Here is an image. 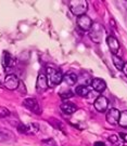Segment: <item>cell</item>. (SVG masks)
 Here are the masks:
<instances>
[{
    "mask_svg": "<svg viewBox=\"0 0 127 146\" xmlns=\"http://www.w3.org/2000/svg\"><path fill=\"white\" fill-rule=\"evenodd\" d=\"M47 80H48V86L50 87H54L58 86L62 82L63 80V75L60 70H57L52 67L47 68Z\"/></svg>",
    "mask_w": 127,
    "mask_h": 146,
    "instance_id": "obj_3",
    "label": "cell"
},
{
    "mask_svg": "<svg viewBox=\"0 0 127 146\" xmlns=\"http://www.w3.org/2000/svg\"><path fill=\"white\" fill-rule=\"evenodd\" d=\"M106 43L109 46V49L113 54H116L120 50V42L115 37L113 36H108L106 37Z\"/></svg>",
    "mask_w": 127,
    "mask_h": 146,
    "instance_id": "obj_10",
    "label": "cell"
},
{
    "mask_svg": "<svg viewBox=\"0 0 127 146\" xmlns=\"http://www.w3.org/2000/svg\"><path fill=\"white\" fill-rule=\"evenodd\" d=\"M90 89L87 87V86H78L77 88L75 89V92H76V94L77 95H80V96H87L88 95V93H89Z\"/></svg>",
    "mask_w": 127,
    "mask_h": 146,
    "instance_id": "obj_16",
    "label": "cell"
},
{
    "mask_svg": "<svg viewBox=\"0 0 127 146\" xmlns=\"http://www.w3.org/2000/svg\"><path fill=\"white\" fill-rule=\"evenodd\" d=\"M63 80L69 86H74L77 82V76L74 73H68L63 76Z\"/></svg>",
    "mask_w": 127,
    "mask_h": 146,
    "instance_id": "obj_14",
    "label": "cell"
},
{
    "mask_svg": "<svg viewBox=\"0 0 127 146\" xmlns=\"http://www.w3.org/2000/svg\"><path fill=\"white\" fill-rule=\"evenodd\" d=\"M23 105L29 110H32L33 113L37 114V115L41 114V108H40L38 102L35 99H25L23 101Z\"/></svg>",
    "mask_w": 127,
    "mask_h": 146,
    "instance_id": "obj_5",
    "label": "cell"
},
{
    "mask_svg": "<svg viewBox=\"0 0 127 146\" xmlns=\"http://www.w3.org/2000/svg\"><path fill=\"white\" fill-rule=\"evenodd\" d=\"M70 9L74 15H85L88 9V2L86 0H72L70 1Z\"/></svg>",
    "mask_w": 127,
    "mask_h": 146,
    "instance_id": "obj_2",
    "label": "cell"
},
{
    "mask_svg": "<svg viewBox=\"0 0 127 146\" xmlns=\"http://www.w3.org/2000/svg\"><path fill=\"white\" fill-rule=\"evenodd\" d=\"M0 87H2V84H1V82H0Z\"/></svg>",
    "mask_w": 127,
    "mask_h": 146,
    "instance_id": "obj_27",
    "label": "cell"
},
{
    "mask_svg": "<svg viewBox=\"0 0 127 146\" xmlns=\"http://www.w3.org/2000/svg\"><path fill=\"white\" fill-rule=\"evenodd\" d=\"M60 96H61L63 100H66V99L72 98V96H73V93H72L71 91H69V90H68V91H66V92H64V93H63V92H62V93H60Z\"/></svg>",
    "mask_w": 127,
    "mask_h": 146,
    "instance_id": "obj_21",
    "label": "cell"
},
{
    "mask_svg": "<svg viewBox=\"0 0 127 146\" xmlns=\"http://www.w3.org/2000/svg\"><path fill=\"white\" fill-rule=\"evenodd\" d=\"M2 65L5 67H13L15 65V58L11 55L8 51L3 52V58H2Z\"/></svg>",
    "mask_w": 127,
    "mask_h": 146,
    "instance_id": "obj_12",
    "label": "cell"
},
{
    "mask_svg": "<svg viewBox=\"0 0 127 146\" xmlns=\"http://www.w3.org/2000/svg\"><path fill=\"white\" fill-rule=\"evenodd\" d=\"M120 136H121L122 141L127 142V133H121V134H120Z\"/></svg>",
    "mask_w": 127,
    "mask_h": 146,
    "instance_id": "obj_24",
    "label": "cell"
},
{
    "mask_svg": "<svg viewBox=\"0 0 127 146\" xmlns=\"http://www.w3.org/2000/svg\"><path fill=\"white\" fill-rule=\"evenodd\" d=\"M108 105H109V102H108V100H106V96H103V95L98 96V98L96 99L95 103H94L95 108L98 110V111H100V113L106 111V108H108Z\"/></svg>",
    "mask_w": 127,
    "mask_h": 146,
    "instance_id": "obj_8",
    "label": "cell"
},
{
    "mask_svg": "<svg viewBox=\"0 0 127 146\" xmlns=\"http://www.w3.org/2000/svg\"><path fill=\"white\" fill-rule=\"evenodd\" d=\"M118 125L123 128H127V110H124L121 113L120 119H118Z\"/></svg>",
    "mask_w": 127,
    "mask_h": 146,
    "instance_id": "obj_17",
    "label": "cell"
},
{
    "mask_svg": "<svg viewBox=\"0 0 127 146\" xmlns=\"http://www.w3.org/2000/svg\"><path fill=\"white\" fill-rule=\"evenodd\" d=\"M77 25L82 31H89L91 25H92V21L90 20V17L88 15H82L78 16L77 19Z\"/></svg>",
    "mask_w": 127,
    "mask_h": 146,
    "instance_id": "obj_7",
    "label": "cell"
},
{
    "mask_svg": "<svg viewBox=\"0 0 127 146\" xmlns=\"http://www.w3.org/2000/svg\"><path fill=\"white\" fill-rule=\"evenodd\" d=\"M61 110L63 111L64 114H66V115H71V114H73V113H75L77 110V107L73 103L64 102V103L61 104Z\"/></svg>",
    "mask_w": 127,
    "mask_h": 146,
    "instance_id": "obj_13",
    "label": "cell"
},
{
    "mask_svg": "<svg viewBox=\"0 0 127 146\" xmlns=\"http://www.w3.org/2000/svg\"><path fill=\"white\" fill-rule=\"evenodd\" d=\"M109 141L111 142L112 144H114V145H118V137L116 135H111L109 137Z\"/></svg>",
    "mask_w": 127,
    "mask_h": 146,
    "instance_id": "obj_22",
    "label": "cell"
},
{
    "mask_svg": "<svg viewBox=\"0 0 127 146\" xmlns=\"http://www.w3.org/2000/svg\"><path fill=\"white\" fill-rule=\"evenodd\" d=\"M19 84H20V80H19V78L16 77L15 75H8L5 79L3 86L8 90L13 91V90H16L19 88Z\"/></svg>",
    "mask_w": 127,
    "mask_h": 146,
    "instance_id": "obj_4",
    "label": "cell"
},
{
    "mask_svg": "<svg viewBox=\"0 0 127 146\" xmlns=\"http://www.w3.org/2000/svg\"><path fill=\"white\" fill-rule=\"evenodd\" d=\"M8 116H10L9 110L5 108V107L0 106V118H5V117H8Z\"/></svg>",
    "mask_w": 127,
    "mask_h": 146,
    "instance_id": "obj_19",
    "label": "cell"
},
{
    "mask_svg": "<svg viewBox=\"0 0 127 146\" xmlns=\"http://www.w3.org/2000/svg\"><path fill=\"white\" fill-rule=\"evenodd\" d=\"M106 35L104 27L100 23H92V25L89 29V37L90 39L96 43H100Z\"/></svg>",
    "mask_w": 127,
    "mask_h": 146,
    "instance_id": "obj_1",
    "label": "cell"
},
{
    "mask_svg": "<svg viewBox=\"0 0 127 146\" xmlns=\"http://www.w3.org/2000/svg\"><path fill=\"white\" fill-rule=\"evenodd\" d=\"M27 127H28V133H36L39 130V125L37 123H35V122L27 125Z\"/></svg>",
    "mask_w": 127,
    "mask_h": 146,
    "instance_id": "obj_18",
    "label": "cell"
},
{
    "mask_svg": "<svg viewBox=\"0 0 127 146\" xmlns=\"http://www.w3.org/2000/svg\"><path fill=\"white\" fill-rule=\"evenodd\" d=\"M122 72L124 73V75L127 77V63H125V65H124V68H123Z\"/></svg>",
    "mask_w": 127,
    "mask_h": 146,
    "instance_id": "obj_26",
    "label": "cell"
},
{
    "mask_svg": "<svg viewBox=\"0 0 127 146\" xmlns=\"http://www.w3.org/2000/svg\"><path fill=\"white\" fill-rule=\"evenodd\" d=\"M48 80H47V77H46V75H43V74H39L37 77V82H36V89H37V91L40 93V92H43V91H46L48 89Z\"/></svg>",
    "mask_w": 127,
    "mask_h": 146,
    "instance_id": "obj_9",
    "label": "cell"
},
{
    "mask_svg": "<svg viewBox=\"0 0 127 146\" xmlns=\"http://www.w3.org/2000/svg\"><path fill=\"white\" fill-rule=\"evenodd\" d=\"M17 131L20 133H28V127H27V125L20 123V125H17Z\"/></svg>",
    "mask_w": 127,
    "mask_h": 146,
    "instance_id": "obj_20",
    "label": "cell"
},
{
    "mask_svg": "<svg viewBox=\"0 0 127 146\" xmlns=\"http://www.w3.org/2000/svg\"><path fill=\"white\" fill-rule=\"evenodd\" d=\"M112 61H113V64H114V66L116 67V69L123 70L125 63H124V61H123L122 58H120V56H117L116 54H113V55H112Z\"/></svg>",
    "mask_w": 127,
    "mask_h": 146,
    "instance_id": "obj_15",
    "label": "cell"
},
{
    "mask_svg": "<svg viewBox=\"0 0 127 146\" xmlns=\"http://www.w3.org/2000/svg\"><path fill=\"white\" fill-rule=\"evenodd\" d=\"M19 91L22 92V93H26V89H25V84H23L22 81H20V84H19Z\"/></svg>",
    "mask_w": 127,
    "mask_h": 146,
    "instance_id": "obj_23",
    "label": "cell"
},
{
    "mask_svg": "<svg viewBox=\"0 0 127 146\" xmlns=\"http://www.w3.org/2000/svg\"><path fill=\"white\" fill-rule=\"evenodd\" d=\"M120 116H121V111L116 108H110V110L106 111V121L110 123V125H117L118 123V119H120Z\"/></svg>",
    "mask_w": 127,
    "mask_h": 146,
    "instance_id": "obj_6",
    "label": "cell"
},
{
    "mask_svg": "<svg viewBox=\"0 0 127 146\" xmlns=\"http://www.w3.org/2000/svg\"><path fill=\"white\" fill-rule=\"evenodd\" d=\"M94 146H106V144L103 143V142H96L95 144H94Z\"/></svg>",
    "mask_w": 127,
    "mask_h": 146,
    "instance_id": "obj_25",
    "label": "cell"
},
{
    "mask_svg": "<svg viewBox=\"0 0 127 146\" xmlns=\"http://www.w3.org/2000/svg\"><path fill=\"white\" fill-rule=\"evenodd\" d=\"M90 84H91V87L95 89L97 92H103L106 88V81L101 78H94Z\"/></svg>",
    "mask_w": 127,
    "mask_h": 146,
    "instance_id": "obj_11",
    "label": "cell"
}]
</instances>
